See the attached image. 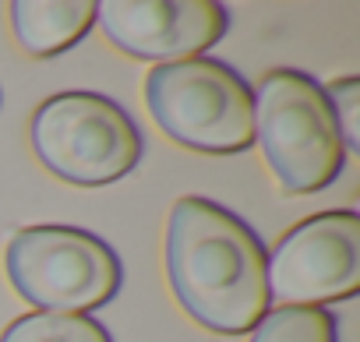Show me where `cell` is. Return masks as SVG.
I'll list each match as a JSON object with an SVG mask.
<instances>
[{
	"label": "cell",
	"instance_id": "cell-1",
	"mask_svg": "<svg viewBox=\"0 0 360 342\" xmlns=\"http://www.w3.org/2000/svg\"><path fill=\"white\" fill-rule=\"evenodd\" d=\"M265 244L230 209L176 198L166 223V275L176 303L202 328L244 335L269 310Z\"/></svg>",
	"mask_w": 360,
	"mask_h": 342
},
{
	"label": "cell",
	"instance_id": "cell-2",
	"mask_svg": "<svg viewBox=\"0 0 360 342\" xmlns=\"http://www.w3.org/2000/svg\"><path fill=\"white\" fill-rule=\"evenodd\" d=\"M255 141L286 195L325 191L346 162L325 88L290 67H276L255 92Z\"/></svg>",
	"mask_w": 360,
	"mask_h": 342
},
{
	"label": "cell",
	"instance_id": "cell-3",
	"mask_svg": "<svg viewBox=\"0 0 360 342\" xmlns=\"http://www.w3.org/2000/svg\"><path fill=\"white\" fill-rule=\"evenodd\" d=\"M145 106L184 148L233 155L255 145V92L230 64L209 57L159 64L145 78Z\"/></svg>",
	"mask_w": 360,
	"mask_h": 342
},
{
	"label": "cell",
	"instance_id": "cell-4",
	"mask_svg": "<svg viewBox=\"0 0 360 342\" xmlns=\"http://www.w3.org/2000/svg\"><path fill=\"white\" fill-rule=\"evenodd\" d=\"M36 159L75 188H106L141 159V131L124 106L99 92L50 96L29 124Z\"/></svg>",
	"mask_w": 360,
	"mask_h": 342
},
{
	"label": "cell",
	"instance_id": "cell-5",
	"mask_svg": "<svg viewBox=\"0 0 360 342\" xmlns=\"http://www.w3.org/2000/svg\"><path fill=\"white\" fill-rule=\"evenodd\" d=\"M4 265L18 296L53 314H85L106 307L124 275L113 247L78 226L18 230L8 244Z\"/></svg>",
	"mask_w": 360,
	"mask_h": 342
},
{
	"label": "cell",
	"instance_id": "cell-6",
	"mask_svg": "<svg viewBox=\"0 0 360 342\" xmlns=\"http://www.w3.org/2000/svg\"><path fill=\"white\" fill-rule=\"evenodd\" d=\"M269 300L283 307H321L360 289V216L318 212L297 223L269 254Z\"/></svg>",
	"mask_w": 360,
	"mask_h": 342
},
{
	"label": "cell",
	"instance_id": "cell-7",
	"mask_svg": "<svg viewBox=\"0 0 360 342\" xmlns=\"http://www.w3.org/2000/svg\"><path fill=\"white\" fill-rule=\"evenodd\" d=\"M106 39L138 60H191L226 36L230 15L216 0H110L96 4Z\"/></svg>",
	"mask_w": 360,
	"mask_h": 342
},
{
	"label": "cell",
	"instance_id": "cell-8",
	"mask_svg": "<svg viewBox=\"0 0 360 342\" xmlns=\"http://www.w3.org/2000/svg\"><path fill=\"white\" fill-rule=\"evenodd\" d=\"M96 25V4L89 0H18L11 4V29L25 53L57 57L78 46Z\"/></svg>",
	"mask_w": 360,
	"mask_h": 342
},
{
	"label": "cell",
	"instance_id": "cell-9",
	"mask_svg": "<svg viewBox=\"0 0 360 342\" xmlns=\"http://www.w3.org/2000/svg\"><path fill=\"white\" fill-rule=\"evenodd\" d=\"M0 342H113L110 331L89 314H53L36 310L11 321Z\"/></svg>",
	"mask_w": 360,
	"mask_h": 342
},
{
	"label": "cell",
	"instance_id": "cell-10",
	"mask_svg": "<svg viewBox=\"0 0 360 342\" xmlns=\"http://www.w3.org/2000/svg\"><path fill=\"white\" fill-rule=\"evenodd\" d=\"M251 342H339L325 307H279L255 324Z\"/></svg>",
	"mask_w": 360,
	"mask_h": 342
},
{
	"label": "cell",
	"instance_id": "cell-11",
	"mask_svg": "<svg viewBox=\"0 0 360 342\" xmlns=\"http://www.w3.org/2000/svg\"><path fill=\"white\" fill-rule=\"evenodd\" d=\"M328 106H332V120H335V131L342 138V148L346 152H360V131H356V110H360V81L349 74V78H339L328 85L325 92Z\"/></svg>",
	"mask_w": 360,
	"mask_h": 342
}]
</instances>
